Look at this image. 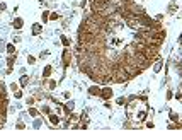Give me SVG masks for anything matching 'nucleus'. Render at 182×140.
<instances>
[{"instance_id": "27", "label": "nucleus", "mask_w": 182, "mask_h": 140, "mask_svg": "<svg viewBox=\"0 0 182 140\" xmlns=\"http://www.w3.org/2000/svg\"><path fill=\"white\" fill-rule=\"evenodd\" d=\"M174 99H175V101H182V92H180V89H177V91L174 92Z\"/></svg>"}, {"instance_id": "2", "label": "nucleus", "mask_w": 182, "mask_h": 140, "mask_svg": "<svg viewBox=\"0 0 182 140\" xmlns=\"http://www.w3.org/2000/svg\"><path fill=\"white\" fill-rule=\"evenodd\" d=\"M99 98H101L102 101H109V99H112L114 98V89L111 87V85H104V87H101Z\"/></svg>"}, {"instance_id": "24", "label": "nucleus", "mask_w": 182, "mask_h": 140, "mask_svg": "<svg viewBox=\"0 0 182 140\" xmlns=\"http://www.w3.org/2000/svg\"><path fill=\"white\" fill-rule=\"evenodd\" d=\"M60 17L61 16H60V12H56V10L55 12H49V21H58Z\"/></svg>"}, {"instance_id": "7", "label": "nucleus", "mask_w": 182, "mask_h": 140, "mask_svg": "<svg viewBox=\"0 0 182 140\" xmlns=\"http://www.w3.org/2000/svg\"><path fill=\"white\" fill-rule=\"evenodd\" d=\"M167 12H169V16H172V14H177V12H179V5H177V0H172V2L167 5Z\"/></svg>"}, {"instance_id": "30", "label": "nucleus", "mask_w": 182, "mask_h": 140, "mask_svg": "<svg viewBox=\"0 0 182 140\" xmlns=\"http://www.w3.org/2000/svg\"><path fill=\"white\" fill-rule=\"evenodd\" d=\"M165 99L167 101H170V99H174V92L170 91V89H167V94H165Z\"/></svg>"}, {"instance_id": "14", "label": "nucleus", "mask_w": 182, "mask_h": 140, "mask_svg": "<svg viewBox=\"0 0 182 140\" xmlns=\"http://www.w3.org/2000/svg\"><path fill=\"white\" fill-rule=\"evenodd\" d=\"M46 87H48V91H55V89L58 87V80H55V79H48V80H46Z\"/></svg>"}, {"instance_id": "39", "label": "nucleus", "mask_w": 182, "mask_h": 140, "mask_svg": "<svg viewBox=\"0 0 182 140\" xmlns=\"http://www.w3.org/2000/svg\"><path fill=\"white\" fill-rule=\"evenodd\" d=\"M0 14H2V12H0Z\"/></svg>"}, {"instance_id": "21", "label": "nucleus", "mask_w": 182, "mask_h": 140, "mask_svg": "<svg viewBox=\"0 0 182 140\" xmlns=\"http://www.w3.org/2000/svg\"><path fill=\"white\" fill-rule=\"evenodd\" d=\"M126 101H128V96H119V98L116 99V104L117 106H124V104H126Z\"/></svg>"}, {"instance_id": "31", "label": "nucleus", "mask_w": 182, "mask_h": 140, "mask_svg": "<svg viewBox=\"0 0 182 140\" xmlns=\"http://www.w3.org/2000/svg\"><path fill=\"white\" fill-rule=\"evenodd\" d=\"M63 99H66V101H68V99H72V92H70V91H65V92H63Z\"/></svg>"}, {"instance_id": "20", "label": "nucleus", "mask_w": 182, "mask_h": 140, "mask_svg": "<svg viewBox=\"0 0 182 140\" xmlns=\"http://www.w3.org/2000/svg\"><path fill=\"white\" fill-rule=\"evenodd\" d=\"M48 21H49V10H43L41 12V24L48 22Z\"/></svg>"}, {"instance_id": "4", "label": "nucleus", "mask_w": 182, "mask_h": 140, "mask_svg": "<svg viewBox=\"0 0 182 140\" xmlns=\"http://www.w3.org/2000/svg\"><path fill=\"white\" fill-rule=\"evenodd\" d=\"M48 123H49V128H60V123H61V116L56 113H51L48 114Z\"/></svg>"}, {"instance_id": "15", "label": "nucleus", "mask_w": 182, "mask_h": 140, "mask_svg": "<svg viewBox=\"0 0 182 140\" xmlns=\"http://www.w3.org/2000/svg\"><path fill=\"white\" fill-rule=\"evenodd\" d=\"M60 41H61V45L65 46V48H70V46H72V39H70L68 36H65V34L60 36Z\"/></svg>"}, {"instance_id": "37", "label": "nucleus", "mask_w": 182, "mask_h": 140, "mask_svg": "<svg viewBox=\"0 0 182 140\" xmlns=\"http://www.w3.org/2000/svg\"><path fill=\"white\" fill-rule=\"evenodd\" d=\"M0 51H5V43L0 39Z\"/></svg>"}, {"instance_id": "38", "label": "nucleus", "mask_w": 182, "mask_h": 140, "mask_svg": "<svg viewBox=\"0 0 182 140\" xmlns=\"http://www.w3.org/2000/svg\"><path fill=\"white\" fill-rule=\"evenodd\" d=\"M104 106H106V109H111V108H112V104H111L109 101H106V104H104Z\"/></svg>"}, {"instance_id": "36", "label": "nucleus", "mask_w": 182, "mask_h": 140, "mask_svg": "<svg viewBox=\"0 0 182 140\" xmlns=\"http://www.w3.org/2000/svg\"><path fill=\"white\" fill-rule=\"evenodd\" d=\"M12 72H14V67H7L5 69V75H10Z\"/></svg>"}, {"instance_id": "18", "label": "nucleus", "mask_w": 182, "mask_h": 140, "mask_svg": "<svg viewBox=\"0 0 182 140\" xmlns=\"http://www.w3.org/2000/svg\"><path fill=\"white\" fill-rule=\"evenodd\" d=\"M43 121H44V120H43V116L34 118V125H33V128H34V130H39V128L43 127Z\"/></svg>"}, {"instance_id": "16", "label": "nucleus", "mask_w": 182, "mask_h": 140, "mask_svg": "<svg viewBox=\"0 0 182 140\" xmlns=\"http://www.w3.org/2000/svg\"><path fill=\"white\" fill-rule=\"evenodd\" d=\"M169 120H170V123H177V121H180L179 113H175V111H170V113H169Z\"/></svg>"}, {"instance_id": "25", "label": "nucleus", "mask_w": 182, "mask_h": 140, "mask_svg": "<svg viewBox=\"0 0 182 140\" xmlns=\"http://www.w3.org/2000/svg\"><path fill=\"white\" fill-rule=\"evenodd\" d=\"M27 65H34V63H36L38 62V58H36V56H33V55H27Z\"/></svg>"}, {"instance_id": "10", "label": "nucleus", "mask_w": 182, "mask_h": 140, "mask_svg": "<svg viewBox=\"0 0 182 140\" xmlns=\"http://www.w3.org/2000/svg\"><path fill=\"white\" fill-rule=\"evenodd\" d=\"M41 75H43V79H49L53 75V65H44V67H43Z\"/></svg>"}, {"instance_id": "5", "label": "nucleus", "mask_w": 182, "mask_h": 140, "mask_svg": "<svg viewBox=\"0 0 182 140\" xmlns=\"http://www.w3.org/2000/svg\"><path fill=\"white\" fill-rule=\"evenodd\" d=\"M99 92H101V85L99 84H92L87 87V94L90 98H99Z\"/></svg>"}, {"instance_id": "12", "label": "nucleus", "mask_w": 182, "mask_h": 140, "mask_svg": "<svg viewBox=\"0 0 182 140\" xmlns=\"http://www.w3.org/2000/svg\"><path fill=\"white\" fill-rule=\"evenodd\" d=\"M152 65H153V72H155V74H158V72L162 70V67H163V60H162V58L158 56V58H157L155 62L152 63Z\"/></svg>"}, {"instance_id": "3", "label": "nucleus", "mask_w": 182, "mask_h": 140, "mask_svg": "<svg viewBox=\"0 0 182 140\" xmlns=\"http://www.w3.org/2000/svg\"><path fill=\"white\" fill-rule=\"evenodd\" d=\"M89 127H90V120L87 116V111H82L78 118V130H87Z\"/></svg>"}, {"instance_id": "9", "label": "nucleus", "mask_w": 182, "mask_h": 140, "mask_svg": "<svg viewBox=\"0 0 182 140\" xmlns=\"http://www.w3.org/2000/svg\"><path fill=\"white\" fill-rule=\"evenodd\" d=\"M43 33V24L41 22H34L33 26H31V34L33 36H39Z\"/></svg>"}, {"instance_id": "34", "label": "nucleus", "mask_w": 182, "mask_h": 140, "mask_svg": "<svg viewBox=\"0 0 182 140\" xmlns=\"http://www.w3.org/2000/svg\"><path fill=\"white\" fill-rule=\"evenodd\" d=\"M12 43H14V45L20 43V36H12Z\"/></svg>"}, {"instance_id": "33", "label": "nucleus", "mask_w": 182, "mask_h": 140, "mask_svg": "<svg viewBox=\"0 0 182 140\" xmlns=\"http://www.w3.org/2000/svg\"><path fill=\"white\" fill-rule=\"evenodd\" d=\"M3 10H7V2H0V12H3Z\"/></svg>"}, {"instance_id": "11", "label": "nucleus", "mask_w": 182, "mask_h": 140, "mask_svg": "<svg viewBox=\"0 0 182 140\" xmlns=\"http://www.w3.org/2000/svg\"><path fill=\"white\" fill-rule=\"evenodd\" d=\"M17 82H19V87H20V89H24V87H27V85H29L31 77H29V75H26V74H24V75H22V77H20Z\"/></svg>"}, {"instance_id": "32", "label": "nucleus", "mask_w": 182, "mask_h": 140, "mask_svg": "<svg viewBox=\"0 0 182 140\" xmlns=\"http://www.w3.org/2000/svg\"><path fill=\"white\" fill-rule=\"evenodd\" d=\"M145 127L146 128H155V123H153L152 120H148V121H145Z\"/></svg>"}, {"instance_id": "35", "label": "nucleus", "mask_w": 182, "mask_h": 140, "mask_svg": "<svg viewBox=\"0 0 182 140\" xmlns=\"http://www.w3.org/2000/svg\"><path fill=\"white\" fill-rule=\"evenodd\" d=\"M155 21L162 22V21H163V14H157V16H155Z\"/></svg>"}, {"instance_id": "13", "label": "nucleus", "mask_w": 182, "mask_h": 140, "mask_svg": "<svg viewBox=\"0 0 182 140\" xmlns=\"http://www.w3.org/2000/svg\"><path fill=\"white\" fill-rule=\"evenodd\" d=\"M27 114H29L31 118H38V116H41L39 109H38V108H34V106H27Z\"/></svg>"}, {"instance_id": "28", "label": "nucleus", "mask_w": 182, "mask_h": 140, "mask_svg": "<svg viewBox=\"0 0 182 140\" xmlns=\"http://www.w3.org/2000/svg\"><path fill=\"white\" fill-rule=\"evenodd\" d=\"M9 89H10V91H12V92H15L17 89H19V82H10Z\"/></svg>"}, {"instance_id": "23", "label": "nucleus", "mask_w": 182, "mask_h": 140, "mask_svg": "<svg viewBox=\"0 0 182 140\" xmlns=\"http://www.w3.org/2000/svg\"><path fill=\"white\" fill-rule=\"evenodd\" d=\"M14 98H15L17 101H20V99L24 98V92H22V89H17V91L14 92Z\"/></svg>"}, {"instance_id": "26", "label": "nucleus", "mask_w": 182, "mask_h": 140, "mask_svg": "<svg viewBox=\"0 0 182 140\" xmlns=\"http://www.w3.org/2000/svg\"><path fill=\"white\" fill-rule=\"evenodd\" d=\"M34 103H36V98H34V96L26 98V104H27V106H34Z\"/></svg>"}, {"instance_id": "29", "label": "nucleus", "mask_w": 182, "mask_h": 140, "mask_svg": "<svg viewBox=\"0 0 182 140\" xmlns=\"http://www.w3.org/2000/svg\"><path fill=\"white\" fill-rule=\"evenodd\" d=\"M48 56H49V51H48V50H43L41 55H39V58H41V60H46Z\"/></svg>"}, {"instance_id": "6", "label": "nucleus", "mask_w": 182, "mask_h": 140, "mask_svg": "<svg viewBox=\"0 0 182 140\" xmlns=\"http://www.w3.org/2000/svg\"><path fill=\"white\" fill-rule=\"evenodd\" d=\"M39 109V113H41V116H48V114H51L53 113V108L48 104V103H46V104H41L38 108Z\"/></svg>"}, {"instance_id": "1", "label": "nucleus", "mask_w": 182, "mask_h": 140, "mask_svg": "<svg viewBox=\"0 0 182 140\" xmlns=\"http://www.w3.org/2000/svg\"><path fill=\"white\" fill-rule=\"evenodd\" d=\"M72 62H73V51L70 48H65L63 50V53H61V65H63V69H70V65H72Z\"/></svg>"}, {"instance_id": "8", "label": "nucleus", "mask_w": 182, "mask_h": 140, "mask_svg": "<svg viewBox=\"0 0 182 140\" xmlns=\"http://www.w3.org/2000/svg\"><path fill=\"white\" fill-rule=\"evenodd\" d=\"M12 27L15 31H20L24 27V19L22 17H14V21H12Z\"/></svg>"}, {"instance_id": "22", "label": "nucleus", "mask_w": 182, "mask_h": 140, "mask_svg": "<svg viewBox=\"0 0 182 140\" xmlns=\"http://www.w3.org/2000/svg\"><path fill=\"white\" fill-rule=\"evenodd\" d=\"M14 128H15V130H26V123H24V121H19V120H17V121H15V125H14Z\"/></svg>"}, {"instance_id": "17", "label": "nucleus", "mask_w": 182, "mask_h": 140, "mask_svg": "<svg viewBox=\"0 0 182 140\" xmlns=\"http://www.w3.org/2000/svg\"><path fill=\"white\" fill-rule=\"evenodd\" d=\"M15 60H17V53H14V55H9L7 56V67H14V63H15Z\"/></svg>"}, {"instance_id": "19", "label": "nucleus", "mask_w": 182, "mask_h": 140, "mask_svg": "<svg viewBox=\"0 0 182 140\" xmlns=\"http://www.w3.org/2000/svg\"><path fill=\"white\" fill-rule=\"evenodd\" d=\"M5 53L14 55V53H15V45H14V43H7L5 45Z\"/></svg>"}]
</instances>
